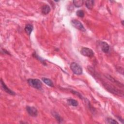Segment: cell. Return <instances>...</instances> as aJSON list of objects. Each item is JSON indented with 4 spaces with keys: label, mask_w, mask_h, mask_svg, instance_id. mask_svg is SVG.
<instances>
[{
    "label": "cell",
    "mask_w": 124,
    "mask_h": 124,
    "mask_svg": "<svg viewBox=\"0 0 124 124\" xmlns=\"http://www.w3.org/2000/svg\"><path fill=\"white\" fill-rule=\"evenodd\" d=\"M71 92L73 93V94H75V95H76L78 96L80 98L83 99V97H82V96H81V95H80V94L79 93L77 92H76V91H71Z\"/></svg>",
    "instance_id": "20"
},
{
    "label": "cell",
    "mask_w": 124,
    "mask_h": 124,
    "mask_svg": "<svg viewBox=\"0 0 124 124\" xmlns=\"http://www.w3.org/2000/svg\"><path fill=\"white\" fill-rule=\"evenodd\" d=\"M33 30H34V27L32 24H26L24 29L26 33L29 36H30L31 34L32 33Z\"/></svg>",
    "instance_id": "9"
},
{
    "label": "cell",
    "mask_w": 124,
    "mask_h": 124,
    "mask_svg": "<svg viewBox=\"0 0 124 124\" xmlns=\"http://www.w3.org/2000/svg\"><path fill=\"white\" fill-rule=\"evenodd\" d=\"M52 115L54 116V117H55V118L56 119V120H57V121L59 123H61L63 121V119H62V118L61 117V116L59 114H58L57 112H56L55 111H53L52 112Z\"/></svg>",
    "instance_id": "14"
},
{
    "label": "cell",
    "mask_w": 124,
    "mask_h": 124,
    "mask_svg": "<svg viewBox=\"0 0 124 124\" xmlns=\"http://www.w3.org/2000/svg\"><path fill=\"white\" fill-rule=\"evenodd\" d=\"M71 24L73 27L78 30L82 31V32H85L86 31V29L83 24L79 21L77 20H73L71 21Z\"/></svg>",
    "instance_id": "4"
},
{
    "label": "cell",
    "mask_w": 124,
    "mask_h": 124,
    "mask_svg": "<svg viewBox=\"0 0 124 124\" xmlns=\"http://www.w3.org/2000/svg\"><path fill=\"white\" fill-rule=\"evenodd\" d=\"M101 49L102 51L104 53H108L110 51V47L108 44L105 42H101L100 43Z\"/></svg>",
    "instance_id": "8"
},
{
    "label": "cell",
    "mask_w": 124,
    "mask_h": 124,
    "mask_svg": "<svg viewBox=\"0 0 124 124\" xmlns=\"http://www.w3.org/2000/svg\"><path fill=\"white\" fill-rule=\"evenodd\" d=\"M26 111L28 114L32 117H36L38 115V111L36 108L34 107L27 106L26 107Z\"/></svg>",
    "instance_id": "6"
},
{
    "label": "cell",
    "mask_w": 124,
    "mask_h": 124,
    "mask_svg": "<svg viewBox=\"0 0 124 124\" xmlns=\"http://www.w3.org/2000/svg\"><path fill=\"white\" fill-rule=\"evenodd\" d=\"M106 78H107V79H108L110 81H112V82H113L115 84H116L117 86H119V87H123V84H122L121 83H120L118 81H116L113 78V77H112V76L108 75L106 76Z\"/></svg>",
    "instance_id": "11"
},
{
    "label": "cell",
    "mask_w": 124,
    "mask_h": 124,
    "mask_svg": "<svg viewBox=\"0 0 124 124\" xmlns=\"http://www.w3.org/2000/svg\"><path fill=\"white\" fill-rule=\"evenodd\" d=\"M106 121L108 124H118V123L116 120L111 118H107L106 119Z\"/></svg>",
    "instance_id": "19"
},
{
    "label": "cell",
    "mask_w": 124,
    "mask_h": 124,
    "mask_svg": "<svg viewBox=\"0 0 124 124\" xmlns=\"http://www.w3.org/2000/svg\"><path fill=\"white\" fill-rule=\"evenodd\" d=\"M1 85L3 90L6 93H7V94L11 96H15L16 95V93L14 92H13L12 90H10L8 87H7V86L6 85V84L2 79H1Z\"/></svg>",
    "instance_id": "7"
},
{
    "label": "cell",
    "mask_w": 124,
    "mask_h": 124,
    "mask_svg": "<svg viewBox=\"0 0 124 124\" xmlns=\"http://www.w3.org/2000/svg\"><path fill=\"white\" fill-rule=\"evenodd\" d=\"M42 80L44 83L48 85L49 86L52 87L54 86V84L51 80H50L48 78H43L42 79Z\"/></svg>",
    "instance_id": "12"
},
{
    "label": "cell",
    "mask_w": 124,
    "mask_h": 124,
    "mask_svg": "<svg viewBox=\"0 0 124 124\" xmlns=\"http://www.w3.org/2000/svg\"><path fill=\"white\" fill-rule=\"evenodd\" d=\"M28 84L37 90H40L42 88V83L40 80L38 79H29L27 80Z\"/></svg>",
    "instance_id": "2"
},
{
    "label": "cell",
    "mask_w": 124,
    "mask_h": 124,
    "mask_svg": "<svg viewBox=\"0 0 124 124\" xmlns=\"http://www.w3.org/2000/svg\"><path fill=\"white\" fill-rule=\"evenodd\" d=\"M94 1H93V0H88V1H85V5L88 9L91 10L94 7Z\"/></svg>",
    "instance_id": "13"
},
{
    "label": "cell",
    "mask_w": 124,
    "mask_h": 124,
    "mask_svg": "<svg viewBox=\"0 0 124 124\" xmlns=\"http://www.w3.org/2000/svg\"><path fill=\"white\" fill-rule=\"evenodd\" d=\"M73 5L76 7H80L83 5L84 1L83 0H75L73 1Z\"/></svg>",
    "instance_id": "16"
},
{
    "label": "cell",
    "mask_w": 124,
    "mask_h": 124,
    "mask_svg": "<svg viewBox=\"0 0 124 124\" xmlns=\"http://www.w3.org/2000/svg\"><path fill=\"white\" fill-rule=\"evenodd\" d=\"M33 56L34 58H35L37 60H38V61H40L43 65H46V63L45 62V61H44L42 58H40V57L36 54V52H34L33 53Z\"/></svg>",
    "instance_id": "17"
},
{
    "label": "cell",
    "mask_w": 124,
    "mask_h": 124,
    "mask_svg": "<svg viewBox=\"0 0 124 124\" xmlns=\"http://www.w3.org/2000/svg\"><path fill=\"white\" fill-rule=\"evenodd\" d=\"M103 85L108 91L111 93L112 94H114V95L120 96H124V92L121 90L116 88L113 85H112L107 83H103Z\"/></svg>",
    "instance_id": "1"
},
{
    "label": "cell",
    "mask_w": 124,
    "mask_h": 124,
    "mask_svg": "<svg viewBox=\"0 0 124 124\" xmlns=\"http://www.w3.org/2000/svg\"><path fill=\"white\" fill-rule=\"evenodd\" d=\"M51 11V7L49 5H44L42 6L41 8V12L44 15H46L48 14Z\"/></svg>",
    "instance_id": "10"
},
{
    "label": "cell",
    "mask_w": 124,
    "mask_h": 124,
    "mask_svg": "<svg viewBox=\"0 0 124 124\" xmlns=\"http://www.w3.org/2000/svg\"><path fill=\"white\" fill-rule=\"evenodd\" d=\"M81 53L83 56L91 58L94 56V52L90 48H83L81 50Z\"/></svg>",
    "instance_id": "5"
},
{
    "label": "cell",
    "mask_w": 124,
    "mask_h": 124,
    "mask_svg": "<svg viewBox=\"0 0 124 124\" xmlns=\"http://www.w3.org/2000/svg\"><path fill=\"white\" fill-rule=\"evenodd\" d=\"M121 23H122V25H123V26H124V21H122Z\"/></svg>",
    "instance_id": "21"
},
{
    "label": "cell",
    "mask_w": 124,
    "mask_h": 124,
    "mask_svg": "<svg viewBox=\"0 0 124 124\" xmlns=\"http://www.w3.org/2000/svg\"><path fill=\"white\" fill-rule=\"evenodd\" d=\"M76 15L78 17L80 18H83L84 17V12L82 10H79L77 11Z\"/></svg>",
    "instance_id": "18"
},
{
    "label": "cell",
    "mask_w": 124,
    "mask_h": 124,
    "mask_svg": "<svg viewBox=\"0 0 124 124\" xmlns=\"http://www.w3.org/2000/svg\"><path fill=\"white\" fill-rule=\"evenodd\" d=\"M70 69L76 75H80L83 74V68L78 64H77L75 62H73L70 65Z\"/></svg>",
    "instance_id": "3"
},
{
    "label": "cell",
    "mask_w": 124,
    "mask_h": 124,
    "mask_svg": "<svg viewBox=\"0 0 124 124\" xmlns=\"http://www.w3.org/2000/svg\"><path fill=\"white\" fill-rule=\"evenodd\" d=\"M67 102L69 106L73 107H77L79 105L78 102L74 99H68L67 100Z\"/></svg>",
    "instance_id": "15"
}]
</instances>
